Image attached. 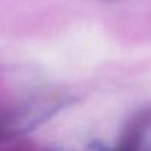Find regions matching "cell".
<instances>
[{
  "label": "cell",
  "mask_w": 151,
  "mask_h": 151,
  "mask_svg": "<svg viewBox=\"0 0 151 151\" xmlns=\"http://www.w3.org/2000/svg\"><path fill=\"white\" fill-rule=\"evenodd\" d=\"M117 151H131V150H129V148H126V147H125V148H120V150H117Z\"/></svg>",
  "instance_id": "6da1fadb"
}]
</instances>
